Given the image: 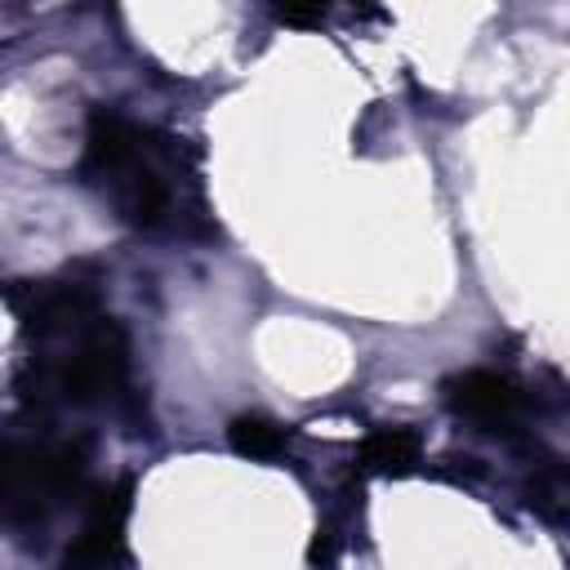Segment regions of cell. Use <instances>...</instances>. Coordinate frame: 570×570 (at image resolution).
Returning a JSON list of instances; mask_svg holds the SVG:
<instances>
[{
    "label": "cell",
    "instance_id": "obj_1",
    "mask_svg": "<svg viewBox=\"0 0 570 570\" xmlns=\"http://www.w3.org/2000/svg\"><path fill=\"white\" fill-rule=\"evenodd\" d=\"M80 174L89 187L107 196L116 218H125L138 232H169L196 218L183 205V187L191 183V174L183 165L178 138L147 129L116 107L89 111Z\"/></svg>",
    "mask_w": 570,
    "mask_h": 570
},
{
    "label": "cell",
    "instance_id": "obj_2",
    "mask_svg": "<svg viewBox=\"0 0 570 570\" xmlns=\"http://www.w3.org/2000/svg\"><path fill=\"white\" fill-rule=\"evenodd\" d=\"M36 396L125 410L134 401V370L129 334L120 330V321L102 312L76 334L36 347Z\"/></svg>",
    "mask_w": 570,
    "mask_h": 570
},
{
    "label": "cell",
    "instance_id": "obj_3",
    "mask_svg": "<svg viewBox=\"0 0 570 570\" xmlns=\"http://www.w3.org/2000/svg\"><path fill=\"white\" fill-rule=\"evenodd\" d=\"M89 499V441H9L4 450V517L13 530H45L58 503Z\"/></svg>",
    "mask_w": 570,
    "mask_h": 570
},
{
    "label": "cell",
    "instance_id": "obj_4",
    "mask_svg": "<svg viewBox=\"0 0 570 570\" xmlns=\"http://www.w3.org/2000/svg\"><path fill=\"white\" fill-rule=\"evenodd\" d=\"M129 494H134L129 481H111V485L89 490L85 521H80V534L71 539V548L62 557V570H116V566H125V525H129V508H134Z\"/></svg>",
    "mask_w": 570,
    "mask_h": 570
},
{
    "label": "cell",
    "instance_id": "obj_5",
    "mask_svg": "<svg viewBox=\"0 0 570 570\" xmlns=\"http://www.w3.org/2000/svg\"><path fill=\"white\" fill-rule=\"evenodd\" d=\"M445 405L472 423H485V428H512L517 410H521V392L508 374H494V370H463V374H450L445 379Z\"/></svg>",
    "mask_w": 570,
    "mask_h": 570
},
{
    "label": "cell",
    "instance_id": "obj_6",
    "mask_svg": "<svg viewBox=\"0 0 570 570\" xmlns=\"http://www.w3.org/2000/svg\"><path fill=\"white\" fill-rule=\"evenodd\" d=\"M419 450H423V441H419V432L410 423H387V428H374L361 441L356 463H361V472L401 476V472H410L419 463Z\"/></svg>",
    "mask_w": 570,
    "mask_h": 570
},
{
    "label": "cell",
    "instance_id": "obj_7",
    "mask_svg": "<svg viewBox=\"0 0 570 570\" xmlns=\"http://www.w3.org/2000/svg\"><path fill=\"white\" fill-rule=\"evenodd\" d=\"M227 445L245 459H276L289 445V428L267 414H236L227 423Z\"/></svg>",
    "mask_w": 570,
    "mask_h": 570
},
{
    "label": "cell",
    "instance_id": "obj_8",
    "mask_svg": "<svg viewBox=\"0 0 570 570\" xmlns=\"http://www.w3.org/2000/svg\"><path fill=\"white\" fill-rule=\"evenodd\" d=\"M276 22H325V4H312V9H298V4H281L272 9Z\"/></svg>",
    "mask_w": 570,
    "mask_h": 570
}]
</instances>
